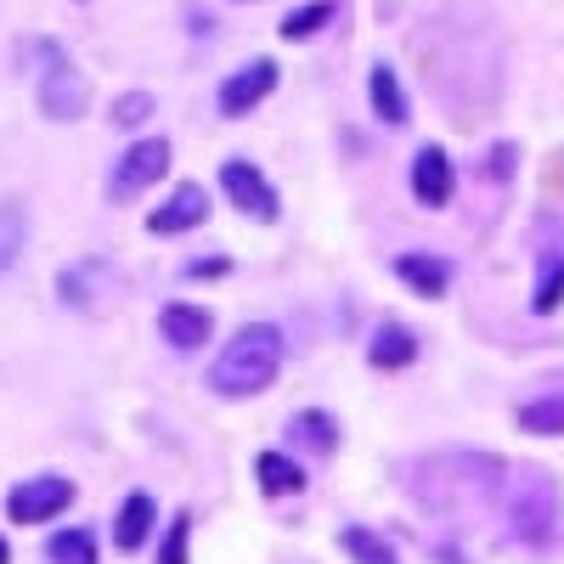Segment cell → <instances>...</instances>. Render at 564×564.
<instances>
[{"instance_id": "cell-1", "label": "cell", "mask_w": 564, "mask_h": 564, "mask_svg": "<svg viewBox=\"0 0 564 564\" xmlns=\"http://www.w3.org/2000/svg\"><path fill=\"white\" fill-rule=\"evenodd\" d=\"M282 334L276 327H265V322H254V327H238L231 334V345L215 356V367H209V384L220 390V395H231V401H243V395H260L276 372H282Z\"/></svg>"}, {"instance_id": "cell-2", "label": "cell", "mask_w": 564, "mask_h": 564, "mask_svg": "<svg viewBox=\"0 0 564 564\" xmlns=\"http://www.w3.org/2000/svg\"><path fill=\"white\" fill-rule=\"evenodd\" d=\"M508 531L513 542L525 547H547L553 531H558V480L547 475V468H520V475L508 480Z\"/></svg>"}, {"instance_id": "cell-3", "label": "cell", "mask_w": 564, "mask_h": 564, "mask_svg": "<svg viewBox=\"0 0 564 564\" xmlns=\"http://www.w3.org/2000/svg\"><path fill=\"white\" fill-rule=\"evenodd\" d=\"M164 170H170V141H164V135L135 141V148H124V153H119V164H113V175H108V198H119V204L141 198V193H148V186L164 175Z\"/></svg>"}, {"instance_id": "cell-4", "label": "cell", "mask_w": 564, "mask_h": 564, "mask_svg": "<svg viewBox=\"0 0 564 564\" xmlns=\"http://www.w3.org/2000/svg\"><path fill=\"white\" fill-rule=\"evenodd\" d=\"M68 502H74V480L40 475V480H23V486L7 497V513H12V525H45V520H57Z\"/></svg>"}, {"instance_id": "cell-5", "label": "cell", "mask_w": 564, "mask_h": 564, "mask_svg": "<svg viewBox=\"0 0 564 564\" xmlns=\"http://www.w3.org/2000/svg\"><path fill=\"white\" fill-rule=\"evenodd\" d=\"M85 108H90L85 74H79L74 63L52 57V63H45V74H40V113H45V119H79Z\"/></svg>"}, {"instance_id": "cell-6", "label": "cell", "mask_w": 564, "mask_h": 564, "mask_svg": "<svg viewBox=\"0 0 564 564\" xmlns=\"http://www.w3.org/2000/svg\"><path fill=\"white\" fill-rule=\"evenodd\" d=\"M220 186H226V198L238 204L243 215L276 220V193H271V181H265L249 159H226V164H220Z\"/></svg>"}, {"instance_id": "cell-7", "label": "cell", "mask_w": 564, "mask_h": 564, "mask_svg": "<svg viewBox=\"0 0 564 564\" xmlns=\"http://www.w3.org/2000/svg\"><path fill=\"white\" fill-rule=\"evenodd\" d=\"M276 90V63L271 57H254L249 68H238L226 85H220V113L226 119H243L249 108H260L265 97Z\"/></svg>"}, {"instance_id": "cell-8", "label": "cell", "mask_w": 564, "mask_h": 564, "mask_svg": "<svg viewBox=\"0 0 564 564\" xmlns=\"http://www.w3.org/2000/svg\"><path fill=\"white\" fill-rule=\"evenodd\" d=\"M204 215H209V193H204L198 181H186V186H175V193H170V204H159V209L148 215V231H159V238H175V231L204 226Z\"/></svg>"}, {"instance_id": "cell-9", "label": "cell", "mask_w": 564, "mask_h": 564, "mask_svg": "<svg viewBox=\"0 0 564 564\" xmlns=\"http://www.w3.org/2000/svg\"><path fill=\"white\" fill-rule=\"evenodd\" d=\"M412 198L423 209H446L452 204V159H446V148H417V159H412Z\"/></svg>"}, {"instance_id": "cell-10", "label": "cell", "mask_w": 564, "mask_h": 564, "mask_svg": "<svg viewBox=\"0 0 564 564\" xmlns=\"http://www.w3.org/2000/svg\"><path fill=\"white\" fill-rule=\"evenodd\" d=\"M395 276L406 282L412 294H423V300H441L446 289H452V265L446 260H435V254H395Z\"/></svg>"}, {"instance_id": "cell-11", "label": "cell", "mask_w": 564, "mask_h": 564, "mask_svg": "<svg viewBox=\"0 0 564 564\" xmlns=\"http://www.w3.org/2000/svg\"><path fill=\"white\" fill-rule=\"evenodd\" d=\"M159 327H164V339L175 350H198L209 339V311H198V305H164L159 311Z\"/></svg>"}, {"instance_id": "cell-12", "label": "cell", "mask_w": 564, "mask_h": 564, "mask_svg": "<svg viewBox=\"0 0 564 564\" xmlns=\"http://www.w3.org/2000/svg\"><path fill=\"white\" fill-rule=\"evenodd\" d=\"M367 97H372V113H379L390 130H401V124H406V90H401V79H395V68H390V63L372 68Z\"/></svg>"}, {"instance_id": "cell-13", "label": "cell", "mask_w": 564, "mask_h": 564, "mask_svg": "<svg viewBox=\"0 0 564 564\" xmlns=\"http://www.w3.org/2000/svg\"><path fill=\"white\" fill-rule=\"evenodd\" d=\"M367 361L372 367H406V361H417V334H412V327H401V322H384L379 334H372Z\"/></svg>"}, {"instance_id": "cell-14", "label": "cell", "mask_w": 564, "mask_h": 564, "mask_svg": "<svg viewBox=\"0 0 564 564\" xmlns=\"http://www.w3.org/2000/svg\"><path fill=\"white\" fill-rule=\"evenodd\" d=\"M254 475H260V491H265V497H294V491H305L300 463L282 457V452H260V457H254Z\"/></svg>"}, {"instance_id": "cell-15", "label": "cell", "mask_w": 564, "mask_h": 564, "mask_svg": "<svg viewBox=\"0 0 564 564\" xmlns=\"http://www.w3.org/2000/svg\"><path fill=\"white\" fill-rule=\"evenodd\" d=\"M148 531H153V497H124V508H119V520H113V542L130 553V547H141L148 542Z\"/></svg>"}, {"instance_id": "cell-16", "label": "cell", "mask_w": 564, "mask_h": 564, "mask_svg": "<svg viewBox=\"0 0 564 564\" xmlns=\"http://www.w3.org/2000/svg\"><path fill=\"white\" fill-rule=\"evenodd\" d=\"M289 435L305 446V452H316V457H327V452H334L339 446V423L334 417H327V412H300L294 423H289Z\"/></svg>"}, {"instance_id": "cell-17", "label": "cell", "mask_w": 564, "mask_h": 564, "mask_svg": "<svg viewBox=\"0 0 564 564\" xmlns=\"http://www.w3.org/2000/svg\"><path fill=\"white\" fill-rule=\"evenodd\" d=\"M558 300H564V249H547V254H542V271H536L531 311H536V316H553Z\"/></svg>"}, {"instance_id": "cell-18", "label": "cell", "mask_w": 564, "mask_h": 564, "mask_svg": "<svg viewBox=\"0 0 564 564\" xmlns=\"http://www.w3.org/2000/svg\"><path fill=\"white\" fill-rule=\"evenodd\" d=\"M520 430H525V435H564V390L525 401V406H520Z\"/></svg>"}, {"instance_id": "cell-19", "label": "cell", "mask_w": 564, "mask_h": 564, "mask_svg": "<svg viewBox=\"0 0 564 564\" xmlns=\"http://www.w3.org/2000/svg\"><path fill=\"white\" fill-rule=\"evenodd\" d=\"M339 547L356 558V564H395V547L384 536H372L367 525H345L339 531Z\"/></svg>"}, {"instance_id": "cell-20", "label": "cell", "mask_w": 564, "mask_h": 564, "mask_svg": "<svg viewBox=\"0 0 564 564\" xmlns=\"http://www.w3.org/2000/svg\"><path fill=\"white\" fill-rule=\"evenodd\" d=\"M23 243H29V220H23V209H18V204H0V276L18 265Z\"/></svg>"}, {"instance_id": "cell-21", "label": "cell", "mask_w": 564, "mask_h": 564, "mask_svg": "<svg viewBox=\"0 0 564 564\" xmlns=\"http://www.w3.org/2000/svg\"><path fill=\"white\" fill-rule=\"evenodd\" d=\"M45 558L52 564H97V542H90V531H57L45 542Z\"/></svg>"}, {"instance_id": "cell-22", "label": "cell", "mask_w": 564, "mask_h": 564, "mask_svg": "<svg viewBox=\"0 0 564 564\" xmlns=\"http://www.w3.org/2000/svg\"><path fill=\"white\" fill-rule=\"evenodd\" d=\"M334 0H311V7H300V12H289L282 18V40H311L322 23H334Z\"/></svg>"}, {"instance_id": "cell-23", "label": "cell", "mask_w": 564, "mask_h": 564, "mask_svg": "<svg viewBox=\"0 0 564 564\" xmlns=\"http://www.w3.org/2000/svg\"><path fill=\"white\" fill-rule=\"evenodd\" d=\"M153 113V97H148V90H124V97L113 102V124H141V119H148Z\"/></svg>"}, {"instance_id": "cell-24", "label": "cell", "mask_w": 564, "mask_h": 564, "mask_svg": "<svg viewBox=\"0 0 564 564\" xmlns=\"http://www.w3.org/2000/svg\"><path fill=\"white\" fill-rule=\"evenodd\" d=\"M186 536H193V520H181L170 525V542H164V553H159V564H186Z\"/></svg>"}, {"instance_id": "cell-25", "label": "cell", "mask_w": 564, "mask_h": 564, "mask_svg": "<svg viewBox=\"0 0 564 564\" xmlns=\"http://www.w3.org/2000/svg\"><path fill=\"white\" fill-rule=\"evenodd\" d=\"M508 159H513V148H497V153H491V175H497V181L508 175Z\"/></svg>"}, {"instance_id": "cell-26", "label": "cell", "mask_w": 564, "mask_h": 564, "mask_svg": "<svg viewBox=\"0 0 564 564\" xmlns=\"http://www.w3.org/2000/svg\"><path fill=\"white\" fill-rule=\"evenodd\" d=\"M0 564H12V547H7V536H0Z\"/></svg>"}]
</instances>
